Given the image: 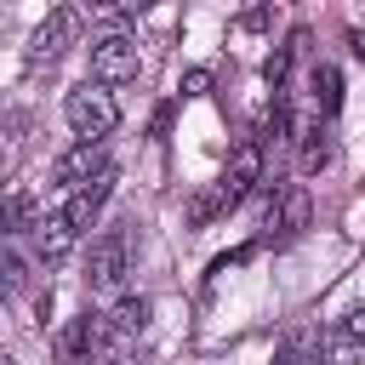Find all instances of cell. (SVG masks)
<instances>
[{"label": "cell", "mask_w": 365, "mask_h": 365, "mask_svg": "<svg viewBox=\"0 0 365 365\" xmlns=\"http://www.w3.org/2000/svg\"><path fill=\"white\" fill-rule=\"evenodd\" d=\"M257 182H262V148H257V143L245 137V143L234 148L228 171H222V177H217V182H211V188H205V194H200V200L188 205V228H205L211 217L234 211V205H240V200H245V194H251Z\"/></svg>", "instance_id": "obj_1"}, {"label": "cell", "mask_w": 365, "mask_h": 365, "mask_svg": "<svg viewBox=\"0 0 365 365\" xmlns=\"http://www.w3.org/2000/svg\"><path fill=\"white\" fill-rule=\"evenodd\" d=\"M63 120H68V131L80 137V143H103L114 125H120V103H114V91L108 86H74L68 97H63Z\"/></svg>", "instance_id": "obj_2"}, {"label": "cell", "mask_w": 365, "mask_h": 365, "mask_svg": "<svg viewBox=\"0 0 365 365\" xmlns=\"http://www.w3.org/2000/svg\"><path fill=\"white\" fill-rule=\"evenodd\" d=\"M308 217H314V200H308V188L302 182H285V188H274V205H268V234H262V245H291L302 228H308Z\"/></svg>", "instance_id": "obj_3"}, {"label": "cell", "mask_w": 365, "mask_h": 365, "mask_svg": "<svg viewBox=\"0 0 365 365\" xmlns=\"http://www.w3.org/2000/svg\"><path fill=\"white\" fill-rule=\"evenodd\" d=\"M125 268H131V240L120 228H108L103 240H91V257H86V285L91 291H120Z\"/></svg>", "instance_id": "obj_4"}, {"label": "cell", "mask_w": 365, "mask_h": 365, "mask_svg": "<svg viewBox=\"0 0 365 365\" xmlns=\"http://www.w3.org/2000/svg\"><path fill=\"white\" fill-rule=\"evenodd\" d=\"M125 80H137V40L97 34L91 40V86H125Z\"/></svg>", "instance_id": "obj_5"}, {"label": "cell", "mask_w": 365, "mask_h": 365, "mask_svg": "<svg viewBox=\"0 0 365 365\" xmlns=\"http://www.w3.org/2000/svg\"><path fill=\"white\" fill-rule=\"evenodd\" d=\"M74 34H80V11H74V6H57V11L34 29V40H29V68H51V63L74 46Z\"/></svg>", "instance_id": "obj_6"}, {"label": "cell", "mask_w": 365, "mask_h": 365, "mask_svg": "<svg viewBox=\"0 0 365 365\" xmlns=\"http://www.w3.org/2000/svg\"><path fill=\"white\" fill-rule=\"evenodd\" d=\"M103 336H108V325H103V314H74L63 331H57V359L63 365H91V354L103 348Z\"/></svg>", "instance_id": "obj_7"}, {"label": "cell", "mask_w": 365, "mask_h": 365, "mask_svg": "<svg viewBox=\"0 0 365 365\" xmlns=\"http://www.w3.org/2000/svg\"><path fill=\"white\" fill-rule=\"evenodd\" d=\"M103 171H108L103 143H74V148H63V154H57L51 182H57V188H86V182H91V177H103Z\"/></svg>", "instance_id": "obj_8"}, {"label": "cell", "mask_w": 365, "mask_h": 365, "mask_svg": "<svg viewBox=\"0 0 365 365\" xmlns=\"http://www.w3.org/2000/svg\"><path fill=\"white\" fill-rule=\"evenodd\" d=\"M108 194H114V171H103V177H91L86 188H74L68 194V205H63V222L80 234V228H91L97 217H103V205H108Z\"/></svg>", "instance_id": "obj_9"}, {"label": "cell", "mask_w": 365, "mask_h": 365, "mask_svg": "<svg viewBox=\"0 0 365 365\" xmlns=\"http://www.w3.org/2000/svg\"><path fill=\"white\" fill-rule=\"evenodd\" d=\"M148 314H154V308H148V297H120V302L103 314V325H108V336H120V342H125V336H137V331L148 325Z\"/></svg>", "instance_id": "obj_10"}, {"label": "cell", "mask_w": 365, "mask_h": 365, "mask_svg": "<svg viewBox=\"0 0 365 365\" xmlns=\"http://www.w3.org/2000/svg\"><path fill=\"white\" fill-rule=\"evenodd\" d=\"M68 245H74V228L63 222V211L46 217V222H34V251H40V262H63Z\"/></svg>", "instance_id": "obj_11"}, {"label": "cell", "mask_w": 365, "mask_h": 365, "mask_svg": "<svg viewBox=\"0 0 365 365\" xmlns=\"http://www.w3.org/2000/svg\"><path fill=\"white\" fill-rule=\"evenodd\" d=\"M279 365H325V331H291L279 342Z\"/></svg>", "instance_id": "obj_12"}, {"label": "cell", "mask_w": 365, "mask_h": 365, "mask_svg": "<svg viewBox=\"0 0 365 365\" xmlns=\"http://www.w3.org/2000/svg\"><path fill=\"white\" fill-rule=\"evenodd\" d=\"M251 143H257L262 154L291 143V108H285V97H274V103H268V114H262V125H257V137H251Z\"/></svg>", "instance_id": "obj_13"}, {"label": "cell", "mask_w": 365, "mask_h": 365, "mask_svg": "<svg viewBox=\"0 0 365 365\" xmlns=\"http://www.w3.org/2000/svg\"><path fill=\"white\" fill-rule=\"evenodd\" d=\"M34 222H40V217H34V200H29V194H6V200H0V245L17 240V234L34 228Z\"/></svg>", "instance_id": "obj_14"}, {"label": "cell", "mask_w": 365, "mask_h": 365, "mask_svg": "<svg viewBox=\"0 0 365 365\" xmlns=\"http://www.w3.org/2000/svg\"><path fill=\"white\" fill-rule=\"evenodd\" d=\"M297 165H302V177H314V171H325V165H331V143H325V131H319V125H308V131H302V143H297Z\"/></svg>", "instance_id": "obj_15"}, {"label": "cell", "mask_w": 365, "mask_h": 365, "mask_svg": "<svg viewBox=\"0 0 365 365\" xmlns=\"http://www.w3.org/2000/svg\"><path fill=\"white\" fill-rule=\"evenodd\" d=\"M314 103H319V114H336V108H342V74H336L331 63L314 68Z\"/></svg>", "instance_id": "obj_16"}, {"label": "cell", "mask_w": 365, "mask_h": 365, "mask_svg": "<svg viewBox=\"0 0 365 365\" xmlns=\"http://www.w3.org/2000/svg\"><path fill=\"white\" fill-rule=\"evenodd\" d=\"M336 342H342V348H365V302L336 319Z\"/></svg>", "instance_id": "obj_17"}, {"label": "cell", "mask_w": 365, "mask_h": 365, "mask_svg": "<svg viewBox=\"0 0 365 365\" xmlns=\"http://www.w3.org/2000/svg\"><path fill=\"white\" fill-rule=\"evenodd\" d=\"M17 285H23V262L11 251H0V291H17Z\"/></svg>", "instance_id": "obj_18"}, {"label": "cell", "mask_w": 365, "mask_h": 365, "mask_svg": "<svg viewBox=\"0 0 365 365\" xmlns=\"http://www.w3.org/2000/svg\"><path fill=\"white\" fill-rule=\"evenodd\" d=\"M205 91H211V74L205 68H188L182 74V97H205Z\"/></svg>", "instance_id": "obj_19"}, {"label": "cell", "mask_w": 365, "mask_h": 365, "mask_svg": "<svg viewBox=\"0 0 365 365\" xmlns=\"http://www.w3.org/2000/svg\"><path fill=\"white\" fill-rule=\"evenodd\" d=\"M268 23H274V11H268V6H251V11L240 17V29H251V34H257V29H268Z\"/></svg>", "instance_id": "obj_20"}, {"label": "cell", "mask_w": 365, "mask_h": 365, "mask_svg": "<svg viewBox=\"0 0 365 365\" xmlns=\"http://www.w3.org/2000/svg\"><path fill=\"white\" fill-rule=\"evenodd\" d=\"M354 57H359V63H365V34H354Z\"/></svg>", "instance_id": "obj_21"}, {"label": "cell", "mask_w": 365, "mask_h": 365, "mask_svg": "<svg viewBox=\"0 0 365 365\" xmlns=\"http://www.w3.org/2000/svg\"><path fill=\"white\" fill-rule=\"evenodd\" d=\"M0 365H11V354H0Z\"/></svg>", "instance_id": "obj_22"}]
</instances>
